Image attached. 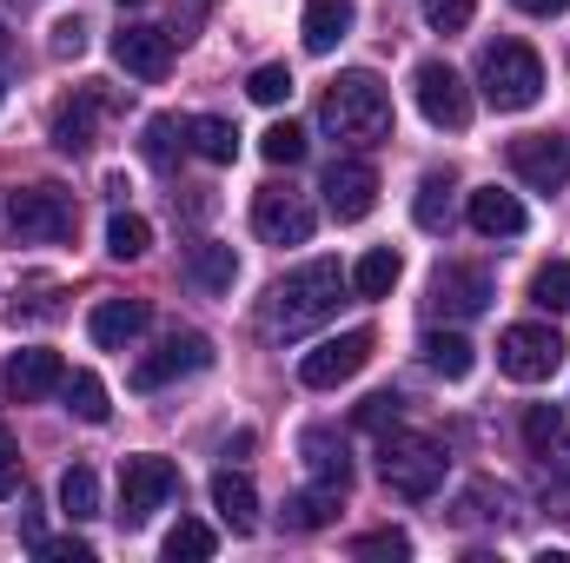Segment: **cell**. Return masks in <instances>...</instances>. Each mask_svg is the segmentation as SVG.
<instances>
[{
	"mask_svg": "<svg viewBox=\"0 0 570 563\" xmlns=\"http://www.w3.org/2000/svg\"><path fill=\"white\" fill-rule=\"evenodd\" d=\"M318 127H325L332 140H352V146L392 140V93H385V80H379L372 67L338 73V80L325 87V100H318Z\"/></svg>",
	"mask_w": 570,
	"mask_h": 563,
	"instance_id": "obj_1",
	"label": "cell"
},
{
	"mask_svg": "<svg viewBox=\"0 0 570 563\" xmlns=\"http://www.w3.org/2000/svg\"><path fill=\"white\" fill-rule=\"evenodd\" d=\"M345 273H338V259H312V266H298V273H285L273 292H266V332L273 338H305L312 325H325L332 312H338V292H345Z\"/></svg>",
	"mask_w": 570,
	"mask_h": 563,
	"instance_id": "obj_2",
	"label": "cell"
},
{
	"mask_svg": "<svg viewBox=\"0 0 570 563\" xmlns=\"http://www.w3.org/2000/svg\"><path fill=\"white\" fill-rule=\"evenodd\" d=\"M444 471H451V457H444V444L431 437V431H385L379 437V477H385V491L392 497H405V504H425L444 491Z\"/></svg>",
	"mask_w": 570,
	"mask_h": 563,
	"instance_id": "obj_3",
	"label": "cell"
},
{
	"mask_svg": "<svg viewBox=\"0 0 570 563\" xmlns=\"http://www.w3.org/2000/svg\"><path fill=\"white\" fill-rule=\"evenodd\" d=\"M478 87H484V100H491L498 113H524V107H538V93H544V60H538L524 40H498V47H484V60H478Z\"/></svg>",
	"mask_w": 570,
	"mask_h": 563,
	"instance_id": "obj_4",
	"label": "cell"
},
{
	"mask_svg": "<svg viewBox=\"0 0 570 563\" xmlns=\"http://www.w3.org/2000/svg\"><path fill=\"white\" fill-rule=\"evenodd\" d=\"M7 226L27 246H67L80 233V206L67 186H20V192H7Z\"/></svg>",
	"mask_w": 570,
	"mask_h": 563,
	"instance_id": "obj_5",
	"label": "cell"
},
{
	"mask_svg": "<svg viewBox=\"0 0 570 563\" xmlns=\"http://www.w3.org/2000/svg\"><path fill=\"white\" fill-rule=\"evenodd\" d=\"M179 497V471L166 464V457H127L120 464V531H140L153 524V511H166Z\"/></svg>",
	"mask_w": 570,
	"mask_h": 563,
	"instance_id": "obj_6",
	"label": "cell"
},
{
	"mask_svg": "<svg viewBox=\"0 0 570 563\" xmlns=\"http://www.w3.org/2000/svg\"><path fill=\"white\" fill-rule=\"evenodd\" d=\"M564 365V338L551 325H504L498 332V372L518 385H544Z\"/></svg>",
	"mask_w": 570,
	"mask_h": 563,
	"instance_id": "obj_7",
	"label": "cell"
},
{
	"mask_svg": "<svg viewBox=\"0 0 570 563\" xmlns=\"http://www.w3.org/2000/svg\"><path fill=\"white\" fill-rule=\"evenodd\" d=\"M372 332L365 325H352V332H338V338H325V345H312L305 358H298V378L312 385V392H338L345 378H358L365 365H372Z\"/></svg>",
	"mask_w": 570,
	"mask_h": 563,
	"instance_id": "obj_8",
	"label": "cell"
},
{
	"mask_svg": "<svg viewBox=\"0 0 570 563\" xmlns=\"http://www.w3.org/2000/svg\"><path fill=\"white\" fill-rule=\"evenodd\" d=\"M412 93H419V113H425L438 134H464V127H471V87L458 80V67H444V60H419Z\"/></svg>",
	"mask_w": 570,
	"mask_h": 563,
	"instance_id": "obj_9",
	"label": "cell"
},
{
	"mask_svg": "<svg viewBox=\"0 0 570 563\" xmlns=\"http://www.w3.org/2000/svg\"><path fill=\"white\" fill-rule=\"evenodd\" d=\"M312 226H318V213H312L305 192H292V186H259V199H253V233H259L266 246H305Z\"/></svg>",
	"mask_w": 570,
	"mask_h": 563,
	"instance_id": "obj_10",
	"label": "cell"
},
{
	"mask_svg": "<svg viewBox=\"0 0 570 563\" xmlns=\"http://www.w3.org/2000/svg\"><path fill=\"white\" fill-rule=\"evenodd\" d=\"M206 365H213V338H206V332H173L159 352H146L140 365H134V392H159V385L193 378V372H206Z\"/></svg>",
	"mask_w": 570,
	"mask_h": 563,
	"instance_id": "obj_11",
	"label": "cell"
},
{
	"mask_svg": "<svg viewBox=\"0 0 570 563\" xmlns=\"http://www.w3.org/2000/svg\"><path fill=\"white\" fill-rule=\"evenodd\" d=\"M491 298H498L491 273L464 266V259H444L438 279H431V312L438 318H478V312H491Z\"/></svg>",
	"mask_w": 570,
	"mask_h": 563,
	"instance_id": "obj_12",
	"label": "cell"
},
{
	"mask_svg": "<svg viewBox=\"0 0 570 563\" xmlns=\"http://www.w3.org/2000/svg\"><path fill=\"white\" fill-rule=\"evenodd\" d=\"M325 206H332L338 226L372 219V206H379V172H372V159H332V166H325Z\"/></svg>",
	"mask_w": 570,
	"mask_h": 563,
	"instance_id": "obj_13",
	"label": "cell"
},
{
	"mask_svg": "<svg viewBox=\"0 0 570 563\" xmlns=\"http://www.w3.org/2000/svg\"><path fill=\"white\" fill-rule=\"evenodd\" d=\"M173 40L179 33H166V27H153V20H127L120 33H114V60L134 73V80H166L173 73Z\"/></svg>",
	"mask_w": 570,
	"mask_h": 563,
	"instance_id": "obj_14",
	"label": "cell"
},
{
	"mask_svg": "<svg viewBox=\"0 0 570 563\" xmlns=\"http://www.w3.org/2000/svg\"><path fill=\"white\" fill-rule=\"evenodd\" d=\"M511 172L524 186H538V192H558L570 179V140L564 134H524V140H511Z\"/></svg>",
	"mask_w": 570,
	"mask_h": 563,
	"instance_id": "obj_15",
	"label": "cell"
},
{
	"mask_svg": "<svg viewBox=\"0 0 570 563\" xmlns=\"http://www.w3.org/2000/svg\"><path fill=\"white\" fill-rule=\"evenodd\" d=\"M146 325H153V305H146V298H100V305L87 312V338H94L100 352H127Z\"/></svg>",
	"mask_w": 570,
	"mask_h": 563,
	"instance_id": "obj_16",
	"label": "cell"
},
{
	"mask_svg": "<svg viewBox=\"0 0 570 563\" xmlns=\"http://www.w3.org/2000/svg\"><path fill=\"white\" fill-rule=\"evenodd\" d=\"M60 378H67V365H60V352H47V345H27V352H13L7 358V398L13 405H33V398H47V392H60Z\"/></svg>",
	"mask_w": 570,
	"mask_h": 563,
	"instance_id": "obj_17",
	"label": "cell"
},
{
	"mask_svg": "<svg viewBox=\"0 0 570 563\" xmlns=\"http://www.w3.org/2000/svg\"><path fill=\"white\" fill-rule=\"evenodd\" d=\"M100 113H107V93H100V87H73V100L53 107V146H60V152H94Z\"/></svg>",
	"mask_w": 570,
	"mask_h": 563,
	"instance_id": "obj_18",
	"label": "cell"
},
{
	"mask_svg": "<svg viewBox=\"0 0 570 563\" xmlns=\"http://www.w3.org/2000/svg\"><path fill=\"white\" fill-rule=\"evenodd\" d=\"M464 219H471V233H484V239H518V233L531 226V219H524V199L504 192V186H478L471 206H464Z\"/></svg>",
	"mask_w": 570,
	"mask_h": 563,
	"instance_id": "obj_19",
	"label": "cell"
},
{
	"mask_svg": "<svg viewBox=\"0 0 570 563\" xmlns=\"http://www.w3.org/2000/svg\"><path fill=\"white\" fill-rule=\"evenodd\" d=\"M298 457H305V471L318 477V484H352V451H345V437L332 431V424H305L298 431Z\"/></svg>",
	"mask_w": 570,
	"mask_h": 563,
	"instance_id": "obj_20",
	"label": "cell"
},
{
	"mask_svg": "<svg viewBox=\"0 0 570 563\" xmlns=\"http://www.w3.org/2000/svg\"><path fill=\"white\" fill-rule=\"evenodd\" d=\"M213 511H219V524L233 537H253L259 531V491H253V477L246 471H219L213 477Z\"/></svg>",
	"mask_w": 570,
	"mask_h": 563,
	"instance_id": "obj_21",
	"label": "cell"
},
{
	"mask_svg": "<svg viewBox=\"0 0 570 563\" xmlns=\"http://www.w3.org/2000/svg\"><path fill=\"white\" fill-rule=\"evenodd\" d=\"M186 279L199 285V292H233V285H239V253L219 246V239H199V246L186 253Z\"/></svg>",
	"mask_w": 570,
	"mask_h": 563,
	"instance_id": "obj_22",
	"label": "cell"
},
{
	"mask_svg": "<svg viewBox=\"0 0 570 563\" xmlns=\"http://www.w3.org/2000/svg\"><path fill=\"white\" fill-rule=\"evenodd\" d=\"M419 352H425V365L444 378V385L471 378V365H478V352H471V338H464V332H425V338H419Z\"/></svg>",
	"mask_w": 570,
	"mask_h": 563,
	"instance_id": "obj_23",
	"label": "cell"
},
{
	"mask_svg": "<svg viewBox=\"0 0 570 563\" xmlns=\"http://www.w3.org/2000/svg\"><path fill=\"white\" fill-rule=\"evenodd\" d=\"M338 504H345V491L312 477V491H292V497H285V524H292V531H325V524L338 517Z\"/></svg>",
	"mask_w": 570,
	"mask_h": 563,
	"instance_id": "obj_24",
	"label": "cell"
},
{
	"mask_svg": "<svg viewBox=\"0 0 570 563\" xmlns=\"http://www.w3.org/2000/svg\"><path fill=\"white\" fill-rule=\"evenodd\" d=\"M352 33V0H305V53H332Z\"/></svg>",
	"mask_w": 570,
	"mask_h": 563,
	"instance_id": "obj_25",
	"label": "cell"
},
{
	"mask_svg": "<svg viewBox=\"0 0 570 563\" xmlns=\"http://www.w3.org/2000/svg\"><path fill=\"white\" fill-rule=\"evenodd\" d=\"M186 146L199 159H213V166H233L239 159V127L219 120V113H199V120H186Z\"/></svg>",
	"mask_w": 570,
	"mask_h": 563,
	"instance_id": "obj_26",
	"label": "cell"
},
{
	"mask_svg": "<svg viewBox=\"0 0 570 563\" xmlns=\"http://www.w3.org/2000/svg\"><path fill=\"white\" fill-rule=\"evenodd\" d=\"M399 279H405V259H399L392 246H372V253L352 266V292H358V298H385Z\"/></svg>",
	"mask_w": 570,
	"mask_h": 563,
	"instance_id": "obj_27",
	"label": "cell"
},
{
	"mask_svg": "<svg viewBox=\"0 0 570 563\" xmlns=\"http://www.w3.org/2000/svg\"><path fill=\"white\" fill-rule=\"evenodd\" d=\"M451 192H458V179H451V166H444V172H425V179H419V199H412V219H419L425 233H444V226H451Z\"/></svg>",
	"mask_w": 570,
	"mask_h": 563,
	"instance_id": "obj_28",
	"label": "cell"
},
{
	"mask_svg": "<svg viewBox=\"0 0 570 563\" xmlns=\"http://www.w3.org/2000/svg\"><path fill=\"white\" fill-rule=\"evenodd\" d=\"M60 398H67V412H73L80 424H107V418H114L107 385H100L94 372H67V378H60Z\"/></svg>",
	"mask_w": 570,
	"mask_h": 563,
	"instance_id": "obj_29",
	"label": "cell"
},
{
	"mask_svg": "<svg viewBox=\"0 0 570 563\" xmlns=\"http://www.w3.org/2000/svg\"><path fill=\"white\" fill-rule=\"evenodd\" d=\"M166 563H206L213 551H219V537H213V524H199V517H179L173 531H166Z\"/></svg>",
	"mask_w": 570,
	"mask_h": 563,
	"instance_id": "obj_30",
	"label": "cell"
},
{
	"mask_svg": "<svg viewBox=\"0 0 570 563\" xmlns=\"http://www.w3.org/2000/svg\"><path fill=\"white\" fill-rule=\"evenodd\" d=\"M60 511H67L73 524L100 517V477H94L87 464H67V477H60Z\"/></svg>",
	"mask_w": 570,
	"mask_h": 563,
	"instance_id": "obj_31",
	"label": "cell"
},
{
	"mask_svg": "<svg viewBox=\"0 0 570 563\" xmlns=\"http://www.w3.org/2000/svg\"><path fill=\"white\" fill-rule=\"evenodd\" d=\"M186 152V120H173V113H153L146 120V159L159 166V172H173V159Z\"/></svg>",
	"mask_w": 570,
	"mask_h": 563,
	"instance_id": "obj_32",
	"label": "cell"
},
{
	"mask_svg": "<svg viewBox=\"0 0 570 563\" xmlns=\"http://www.w3.org/2000/svg\"><path fill=\"white\" fill-rule=\"evenodd\" d=\"M531 305L538 312H570V259H544L531 273Z\"/></svg>",
	"mask_w": 570,
	"mask_h": 563,
	"instance_id": "obj_33",
	"label": "cell"
},
{
	"mask_svg": "<svg viewBox=\"0 0 570 563\" xmlns=\"http://www.w3.org/2000/svg\"><path fill=\"white\" fill-rule=\"evenodd\" d=\"M146 246H153V226H146L140 213H114L107 219V253L114 259H146Z\"/></svg>",
	"mask_w": 570,
	"mask_h": 563,
	"instance_id": "obj_34",
	"label": "cell"
},
{
	"mask_svg": "<svg viewBox=\"0 0 570 563\" xmlns=\"http://www.w3.org/2000/svg\"><path fill=\"white\" fill-rule=\"evenodd\" d=\"M246 93H253L259 107H285V100H292V67H279V60H266V67H253V80H246Z\"/></svg>",
	"mask_w": 570,
	"mask_h": 563,
	"instance_id": "obj_35",
	"label": "cell"
},
{
	"mask_svg": "<svg viewBox=\"0 0 570 563\" xmlns=\"http://www.w3.org/2000/svg\"><path fill=\"white\" fill-rule=\"evenodd\" d=\"M259 152H266L273 166H298V159H305V127H292V120L266 127V134H259Z\"/></svg>",
	"mask_w": 570,
	"mask_h": 563,
	"instance_id": "obj_36",
	"label": "cell"
},
{
	"mask_svg": "<svg viewBox=\"0 0 570 563\" xmlns=\"http://www.w3.org/2000/svg\"><path fill=\"white\" fill-rule=\"evenodd\" d=\"M352 557H372V563H405V557H412V537H405V531H365V537L352 544Z\"/></svg>",
	"mask_w": 570,
	"mask_h": 563,
	"instance_id": "obj_37",
	"label": "cell"
},
{
	"mask_svg": "<svg viewBox=\"0 0 570 563\" xmlns=\"http://www.w3.org/2000/svg\"><path fill=\"white\" fill-rule=\"evenodd\" d=\"M478 13V0H425V27L431 33H464Z\"/></svg>",
	"mask_w": 570,
	"mask_h": 563,
	"instance_id": "obj_38",
	"label": "cell"
},
{
	"mask_svg": "<svg viewBox=\"0 0 570 563\" xmlns=\"http://www.w3.org/2000/svg\"><path fill=\"white\" fill-rule=\"evenodd\" d=\"M558 431H564V412H558V405H531V412H524V444H531V451H551Z\"/></svg>",
	"mask_w": 570,
	"mask_h": 563,
	"instance_id": "obj_39",
	"label": "cell"
},
{
	"mask_svg": "<svg viewBox=\"0 0 570 563\" xmlns=\"http://www.w3.org/2000/svg\"><path fill=\"white\" fill-rule=\"evenodd\" d=\"M53 53H60V60L87 53V20H80V13H73V20H53Z\"/></svg>",
	"mask_w": 570,
	"mask_h": 563,
	"instance_id": "obj_40",
	"label": "cell"
},
{
	"mask_svg": "<svg viewBox=\"0 0 570 563\" xmlns=\"http://www.w3.org/2000/svg\"><path fill=\"white\" fill-rule=\"evenodd\" d=\"M33 551L53 557V563H94V544H80V537H40Z\"/></svg>",
	"mask_w": 570,
	"mask_h": 563,
	"instance_id": "obj_41",
	"label": "cell"
},
{
	"mask_svg": "<svg viewBox=\"0 0 570 563\" xmlns=\"http://www.w3.org/2000/svg\"><path fill=\"white\" fill-rule=\"evenodd\" d=\"M399 405H405V398H392V392H379V398H365V405H358V424H372V431H385V424H399Z\"/></svg>",
	"mask_w": 570,
	"mask_h": 563,
	"instance_id": "obj_42",
	"label": "cell"
},
{
	"mask_svg": "<svg viewBox=\"0 0 570 563\" xmlns=\"http://www.w3.org/2000/svg\"><path fill=\"white\" fill-rule=\"evenodd\" d=\"M20 491V451H13V437L0 431V497H13Z\"/></svg>",
	"mask_w": 570,
	"mask_h": 563,
	"instance_id": "obj_43",
	"label": "cell"
},
{
	"mask_svg": "<svg viewBox=\"0 0 570 563\" xmlns=\"http://www.w3.org/2000/svg\"><path fill=\"white\" fill-rule=\"evenodd\" d=\"M551 477L570 484V431H558V444H551Z\"/></svg>",
	"mask_w": 570,
	"mask_h": 563,
	"instance_id": "obj_44",
	"label": "cell"
},
{
	"mask_svg": "<svg viewBox=\"0 0 570 563\" xmlns=\"http://www.w3.org/2000/svg\"><path fill=\"white\" fill-rule=\"evenodd\" d=\"M518 13H538V20H551V13H564L570 0H511Z\"/></svg>",
	"mask_w": 570,
	"mask_h": 563,
	"instance_id": "obj_45",
	"label": "cell"
},
{
	"mask_svg": "<svg viewBox=\"0 0 570 563\" xmlns=\"http://www.w3.org/2000/svg\"><path fill=\"white\" fill-rule=\"evenodd\" d=\"M120 7H146V0H120Z\"/></svg>",
	"mask_w": 570,
	"mask_h": 563,
	"instance_id": "obj_46",
	"label": "cell"
},
{
	"mask_svg": "<svg viewBox=\"0 0 570 563\" xmlns=\"http://www.w3.org/2000/svg\"><path fill=\"white\" fill-rule=\"evenodd\" d=\"M0 100H7V80H0Z\"/></svg>",
	"mask_w": 570,
	"mask_h": 563,
	"instance_id": "obj_47",
	"label": "cell"
}]
</instances>
